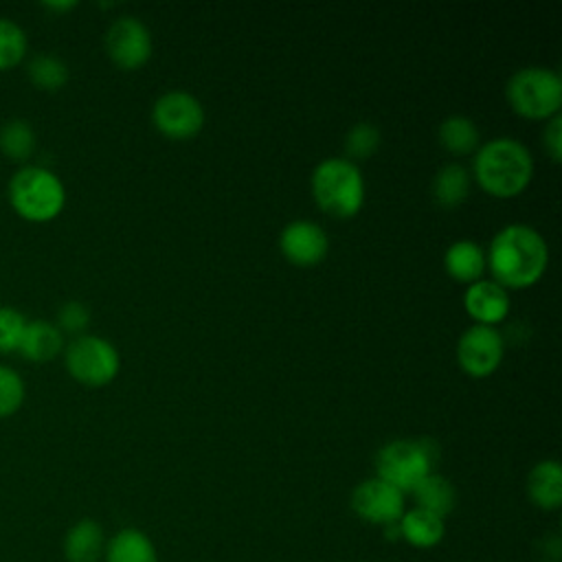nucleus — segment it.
<instances>
[{
    "mask_svg": "<svg viewBox=\"0 0 562 562\" xmlns=\"http://www.w3.org/2000/svg\"><path fill=\"white\" fill-rule=\"evenodd\" d=\"M549 263L544 237L527 224H507L490 241L485 266L505 290H522L540 281Z\"/></svg>",
    "mask_w": 562,
    "mask_h": 562,
    "instance_id": "1",
    "label": "nucleus"
},
{
    "mask_svg": "<svg viewBox=\"0 0 562 562\" xmlns=\"http://www.w3.org/2000/svg\"><path fill=\"white\" fill-rule=\"evenodd\" d=\"M472 176L485 193L503 200L516 198L533 178V158L520 140L498 136L479 145L472 160Z\"/></svg>",
    "mask_w": 562,
    "mask_h": 562,
    "instance_id": "2",
    "label": "nucleus"
},
{
    "mask_svg": "<svg viewBox=\"0 0 562 562\" xmlns=\"http://www.w3.org/2000/svg\"><path fill=\"white\" fill-rule=\"evenodd\" d=\"M7 200L11 211L31 224H46L61 215L66 187L61 178L42 165H22L9 178Z\"/></svg>",
    "mask_w": 562,
    "mask_h": 562,
    "instance_id": "3",
    "label": "nucleus"
},
{
    "mask_svg": "<svg viewBox=\"0 0 562 562\" xmlns=\"http://www.w3.org/2000/svg\"><path fill=\"white\" fill-rule=\"evenodd\" d=\"M312 198L327 215L353 217L367 198L362 171L347 158H325L312 171Z\"/></svg>",
    "mask_w": 562,
    "mask_h": 562,
    "instance_id": "4",
    "label": "nucleus"
},
{
    "mask_svg": "<svg viewBox=\"0 0 562 562\" xmlns=\"http://www.w3.org/2000/svg\"><path fill=\"white\" fill-rule=\"evenodd\" d=\"M509 108L529 121H549L560 114L562 79L558 72L540 66L516 70L505 86Z\"/></svg>",
    "mask_w": 562,
    "mask_h": 562,
    "instance_id": "5",
    "label": "nucleus"
},
{
    "mask_svg": "<svg viewBox=\"0 0 562 562\" xmlns=\"http://www.w3.org/2000/svg\"><path fill=\"white\" fill-rule=\"evenodd\" d=\"M437 461V448L428 439H395L384 443L375 454V476L397 487L402 494L413 492Z\"/></svg>",
    "mask_w": 562,
    "mask_h": 562,
    "instance_id": "6",
    "label": "nucleus"
},
{
    "mask_svg": "<svg viewBox=\"0 0 562 562\" xmlns=\"http://www.w3.org/2000/svg\"><path fill=\"white\" fill-rule=\"evenodd\" d=\"M64 367L81 386L101 389L119 375L121 356L110 340L97 334H81L64 347Z\"/></svg>",
    "mask_w": 562,
    "mask_h": 562,
    "instance_id": "7",
    "label": "nucleus"
},
{
    "mask_svg": "<svg viewBox=\"0 0 562 562\" xmlns=\"http://www.w3.org/2000/svg\"><path fill=\"white\" fill-rule=\"evenodd\" d=\"M151 123L162 136L171 140H189L204 125V108L189 92H165L151 108Z\"/></svg>",
    "mask_w": 562,
    "mask_h": 562,
    "instance_id": "8",
    "label": "nucleus"
},
{
    "mask_svg": "<svg viewBox=\"0 0 562 562\" xmlns=\"http://www.w3.org/2000/svg\"><path fill=\"white\" fill-rule=\"evenodd\" d=\"M154 50L149 29L134 15L114 20L105 33V53L121 70L143 68Z\"/></svg>",
    "mask_w": 562,
    "mask_h": 562,
    "instance_id": "9",
    "label": "nucleus"
},
{
    "mask_svg": "<svg viewBox=\"0 0 562 562\" xmlns=\"http://www.w3.org/2000/svg\"><path fill=\"white\" fill-rule=\"evenodd\" d=\"M505 353L503 336L487 325L468 327L457 342V362L470 378L492 375Z\"/></svg>",
    "mask_w": 562,
    "mask_h": 562,
    "instance_id": "10",
    "label": "nucleus"
},
{
    "mask_svg": "<svg viewBox=\"0 0 562 562\" xmlns=\"http://www.w3.org/2000/svg\"><path fill=\"white\" fill-rule=\"evenodd\" d=\"M351 509L371 525H397L404 514V494L391 483L371 476L360 481L351 492Z\"/></svg>",
    "mask_w": 562,
    "mask_h": 562,
    "instance_id": "11",
    "label": "nucleus"
},
{
    "mask_svg": "<svg viewBox=\"0 0 562 562\" xmlns=\"http://www.w3.org/2000/svg\"><path fill=\"white\" fill-rule=\"evenodd\" d=\"M279 248L292 266L312 268L325 259L329 250V237L316 222L294 220L281 231Z\"/></svg>",
    "mask_w": 562,
    "mask_h": 562,
    "instance_id": "12",
    "label": "nucleus"
},
{
    "mask_svg": "<svg viewBox=\"0 0 562 562\" xmlns=\"http://www.w3.org/2000/svg\"><path fill=\"white\" fill-rule=\"evenodd\" d=\"M463 307L476 325L494 327L509 314V294L496 281L479 279L468 285Z\"/></svg>",
    "mask_w": 562,
    "mask_h": 562,
    "instance_id": "13",
    "label": "nucleus"
},
{
    "mask_svg": "<svg viewBox=\"0 0 562 562\" xmlns=\"http://www.w3.org/2000/svg\"><path fill=\"white\" fill-rule=\"evenodd\" d=\"M103 527L94 518H79L68 527L61 540L66 562H99L105 551Z\"/></svg>",
    "mask_w": 562,
    "mask_h": 562,
    "instance_id": "14",
    "label": "nucleus"
},
{
    "mask_svg": "<svg viewBox=\"0 0 562 562\" xmlns=\"http://www.w3.org/2000/svg\"><path fill=\"white\" fill-rule=\"evenodd\" d=\"M66 340L59 327L44 318L26 321L18 353L29 362H50L64 353Z\"/></svg>",
    "mask_w": 562,
    "mask_h": 562,
    "instance_id": "15",
    "label": "nucleus"
},
{
    "mask_svg": "<svg viewBox=\"0 0 562 562\" xmlns=\"http://www.w3.org/2000/svg\"><path fill=\"white\" fill-rule=\"evenodd\" d=\"M527 494L536 507L558 509L562 505V465L555 459L538 461L527 474Z\"/></svg>",
    "mask_w": 562,
    "mask_h": 562,
    "instance_id": "16",
    "label": "nucleus"
},
{
    "mask_svg": "<svg viewBox=\"0 0 562 562\" xmlns=\"http://www.w3.org/2000/svg\"><path fill=\"white\" fill-rule=\"evenodd\" d=\"M105 562H158V553L149 536L136 527H125L105 540Z\"/></svg>",
    "mask_w": 562,
    "mask_h": 562,
    "instance_id": "17",
    "label": "nucleus"
},
{
    "mask_svg": "<svg viewBox=\"0 0 562 562\" xmlns=\"http://www.w3.org/2000/svg\"><path fill=\"white\" fill-rule=\"evenodd\" d=\"M397 531L411 547L430 549L443 540L446 525H443V518H439L426 509L413 507V509L404 512L402 518L397 520Z\"/></svg>",
    "mask_w": 562,
    "mask_h": 562,
    "instance_id": "18",
    "label": "nucleus"
},
{
    "mask_svg": "<svg viewBox=\"0 0 562 562\" xmlns=\"http://www.w3.org/2000/svg\"><path fill=\"white\" fill-rule=\"evenodd\" d=\"M443 266L450 279L459 283H474L485 270V252L472 239H459L448 246L443 255Z\"/></svg>",
    "mask_w": 562,
    "mask_h": 562,
    "instance_id": "19",
    "label": "nucleus"
},
{
    "mask_svg": "<svg viewBox=\"0 0 562 562\" xmlns=\"http://www.w3.org/2000/svg\"><path fill=\"white\" fill-rule=\"evenodd\" d=\"M472 178L465 167L450 162L441 167L432 180V198L441 209H457L470 195Z\"/></svg>",
    "mask_w": 562,
    "mask_h": 562,
    "instance_id": "20",
    "label": "nucleus"
},
{
    "mask_svg": "<svg viewBox=\"0 0 562 562\" xmlns=\"http://www.w3.org/2000/svg\"><path fill=\"white\" fill-rule=\"evenodd\" d=\"M37 145V136L33 125L26 119H9L0 125V154L22 165H29V158L33 156Z\"/></svg>",
    "mask_w": 562,
    "mask_h": 562,
    "instance_id": "21",
    "label": "nucleus"
},
{
    "mask_svg": "<svg viewBox=\"0 0 562 562\" xmlns=\"http://www.w3.org/2000/svg\"><path fill=\"white\" fill-rule=\"evenodd\" d=\"M411 494L419 509H426L439 518H446L457 503V492L452 483L435 472H430Z\"/></svg>",
    "mask_w": 562,
    "mask_h": 562,
    "instance_id": "22",
    "label": "nucleus"
},
{
    "mask_svg": "<svg viewBox=\"0 0 562 562\" xmlns=\"http://www.w3.org/2000/svg\"><path fill=\"white\" fill-rule=\"evenodd\" d=\"M26 77L37 90L57 92L68 83L70 70L61 57L53 53H37L26 64Z\"/></svg>",
    "mask_w": 562,
    "mask_h": 562,
    "instance_id": "23",
    "label": "nucleus"
},
{
    "mask_svg": "<svg viewBox=\"0 0 562 562\" xmlns=\"http://www.w3.org/2000/svg\"><path fill=\"white\" fill-rule=\"evenodd\" d=\"M439 143L454 156H468L479 149V130L472 119L452 114L439 125Z\"/></svg>",
    "mask_w": 562,
    "mask_h": 562,
    "instance_id": "24",
    "label": "nucleus"
},
{
    "mask_svg": "<svg viewBox=\"0 0 562 562\" xmlns=\"http://www.w3.org/2000/svg\"><path fill=\"white\" fill-rule=\"evenodd\" d=\"M29 53L26 31L11 18L0 15V72L18 68Z\"/></svg>",
    "mask_w": 562,
    "mask_h": 562,
    "instance_id": "25",
    "label": "nucleus"
},
{
    "mask_svg": "<svg viewBox=\"0 0 562 562\" xmlns=\"http://www.w3.org/2000/svg\"><path fill=\"white\" fill-rule=\"evenodd\" d=\"M26 400L24 378L9 364H0V419L15 415Z\"/></svg>",
    "mask_w": 562,
    "mask_h": 562,
    "instance_id": "26",
    "label": "nucleus"
},
{
    "mask_svg": "<svg viewBox=\"0 0 562 562\" xmlns=\"http://www.w3.org/2000/svg\"><path fill=\"white\" fill-rule=\"evenodd\" d=\"M378 147H380V132L373 123L360 121L345 136V154H347V160L351 162L371 158L378 151Z\"/></svg>",
    "mask_w": 562,
    "mask_h": 562,
    "instance_id": "27",
    "label": "nucleus"
},
{
    "mask_svg": "<svg viewBox=\"0 0 562 562\" xmlns=\"http://www.w3.org/2000/svg\"><path fill=\"white\" fill-rule=\"evenodd\" d=\"M26 321L29 318L18 307L0 305V356L18 353Z\"/></svg>",
    "mask_w": 562,
    "mask_h": 562,
    "instance_id": "28",
    "label": "nucleus"
},
{
    "mask_svg": "<svg viewBox=\"0 0 562 562\" xmlns=\"http://www.w3.org/2000/svg\"><path fill=\"white\" fill-rule=\"evenodd\" d=\"M55 325L59 327L61 334H70L72 338L81 336V334H86V329L90 325V310L81 301L70 299L59 305Z\"/></svg>",
    "mask_w": 562,
    "mask_h": 562,
    "instance_id": "29",
    "label": "nucleus"
},
{
    "mask_svg": "<svg viewBox=\"0 0 562 562\" xmlns=\"http://www.w3.org/2000/svg\"><path fill=\"white\" fill-rule=\"evenodd\" d=\"M542 140H544V149H547L549 158L553 162H560V158H562V116L560 114L549 119Z\"/></svg>",
    "mask_w": 562,
    "mask_h": 562,
    "instance_id": "30",
    "label": "nucleus"
},
{
    "mask_svg": "<svg viewBox=\"0 0 562 562\" xmlns=\"http://www.w3.org/2000/svg\"><path fill=\"white\" fill-rule=\"evenodd\" d=\"M42 7H44V9H48V11H57V13H64V11H70V9H75V7H77V2H44Z\"/></svg>",
    "mask_w": 562,
    "mask_h": 562,
    "instance_id": "31",
    "label": "nucleus"
}]
</instances>
